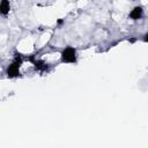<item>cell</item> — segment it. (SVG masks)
<instances>
[{
	"mask_svg": "<svg viewBox=\"0 0 148 148\" xmlns=\"http://www.w3.org/2000/svg\"><path fill=\"white\" fill-rule=\"evenodd\" d=\"M141 15H142V8H141V7H135V8L131 12V17H132L133 20L140 18Z\"/></svg>",
	"mask_w": 148,
	"mask_h": 148,
	"instance_id": "3",
	"label": "cell"
},
{
	"mask_svg": "<svg viewBox=\"0 0 148 148\" xmlns=\"http://www.w3.org/2000/svg\"><path fill=\"white\" fill-rule=\"evenodd\" d=\"M62 60L66 62H74L75 61V50L72 47H67L61 53Z\"/></svg>",
	"mask_w": 148,
	"mask_h": 148,
	"instance_id": "1",
	"label": "cell"
},
{
	"mask_svg": "<svg viewBox=\"0 0 148 148\" xmlns=\"http://www.w3.org/2000/svg\"><path fill=\"white\" fill-rule=\"evenodd\" d=\"M145 40H147V42H148V34L145 36Z\"/></svg>",
	"mask_w": 148,
	"mask_h": 148,
	"instance_id": "5",
	"label": "cell"
},
{
	"mask_svg": "<svg viewBox=\"0 0 148 148\" xmlns=\"http://www.w3.org/2000/svg\"><path fill=\"white\" fill-rule=\"evenodd\" d=\"M20 64H21V59L16 58L15 61L8 67L7 73H8L9 76H16V75L18 74V67H20Z\"/></svg>",
	"mask_w": 148,
	"mask_h": 148,
	"instance_id": "2",
	"label": "cell"
},
{
	"mask_svg": "<svg viewBox=\"0 0 148 148\" xmlns=\"http://www.w3.org/2000/svg\"><path fill=\"white\" fill-rule=\"evenodd\" d=\"M8 10H9V3H8V1H6V0L1 1V3H0V12L2 14H7Z\"/></svg>",
	"mask_w": 148,
	"mask_h": 148,
	"instance_id": "4",
	"label": "cell"
}]
</instances>
